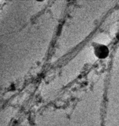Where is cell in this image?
I'll return each mask as SVG.
<instances>
[{"instance_id":"cell-1","label":"cell","mask_w":119,"mask_h":126,"mask_svg":"<svg viewBox=\"0 0 119 126\" xmlns=\"http://www.w3.org/2000/svg\"><path fill=\"white\" fill-rule=\"evenodd\" d=\"M93 48L95 56L99 59H105L109 55V49L106 46L103 44L95 43L94 44Z\"/></svg>"}]
</instances>
